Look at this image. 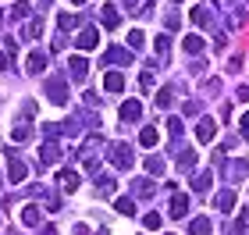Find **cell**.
I'll return each mask as SVG.
<instances>
[{"label": "cell", "mask_w": 249, "mask_h": 235, "mask_svg": "<svg viewBox=\"0 0 249 235\" xmlns=\"http://www.w3.org/2000/svg\"><path fill=\"white\" fill-rule=\"evenodd\" d=\"M110 164L121 167V171H128V167L135 164V157H132V146H128V143H114V146H110Z\"/></svg>", "instance_id": "obj_1"}, {"label": "cell", "mask_w": 249, "mask_h": 235, "mask_svg": "<svg viewBox=\"0 0 249 235\" xmlns=\"http://www.w3.org/2000/svg\"><path fill=\"white\" fill-rule=\"evenodd\" d=\"M100 146H104V139H100V136H89L86 143H82V161H86V167H89V171H96V167H100Z\"/></svg>", "instance_id": "obj_2"}, {"label": "cell", "mask_w": 249, "mask_h": 235, "mask_svg": "<svg viewBox=\"0 0 249 235\" xmlns=\"http://www.w3.org/2000/svg\"><path fill=\"white\" fill-rule=\"evenodd\" d=\"M7 153V164H11V182H25V178H29V164L25 161H21V153L18 150H4Z\"/></svg>", "instance_id": "obj_3"}, {"label": "cell", "mask_w": 249, "mask_h": 235, "mask_svg": "<svg viewBox=\"0 0 249 235\" xmlns=\"http://www.w3.org/2000/svg\"><path fill=\"white\" fill-rule=\"evenodd\" d=\"M47 96H50V104H68V86H64V78L61 75H53L50 82H47Z\"/></svg>", "instance_id": "obj_4"}, {"label": "cell", "mask_w": 249, "mask_h": 235, "mask_svg": "<svg viewBox=\"0 0 249 235\" xmlns=\"http://www.w3.org/2000/svg\"><path fill=\"white\" fill-rule=\"evenodd\" d=\"M61 157H64V150H61L57 139H47V143H43V150H39V161H43V164H57Z\"/></svg>", "instance_id": "obj_5"}, {"label": "cell", "mask_w": 249, "mask_h": 235, "mask_svg": "<svg viewBox=\"0 0 249 235\" xmlns=\"http://www.w3.org/2000/svg\"><path fill=\"white\" fill-rule=\"evenodd\" d=\"M213 136H217V121L213 118H199L196 121V139L199 143H213Z\"/></svg>", "instance_id": "obj_6"}, {"label": "cell", "mask_w": 249, "mask_h": 235, "mask_svg": "<svg viewBox=\"0 0 249 235\" xmlns=\"http://www.w3.org/2000/svg\"><path fill=\"white\" fill-rule=\"evenodd\" d=\"M221 164H224V157L217 153V167H221ZM224 171H228V178H231V182H239V178L249 171V164H246V161H228V164H224Z\"/></svg>", "instance_id": "obj_7"}, {"label": "cell", "mask_w": 249, "mask_h": 235, "mask_svg": "<svg viewBox=\"0 0 249 235\" xmlns=\"http://www.w3.org/2000/svg\"><path fill=\"white\" fill-rule=\"evenodd\" d=\"M18 217H21V225H29V228H36V225H39V221H43V210H39L36 203H25V207H21V210H18Z\"/></svg>", "instance_id": "obj_8"}, {"label": "cell", "mask_w": 249, "mask_h": 235, "mask_svg": "<svg viewBox=\"0 0 249 235\" xmlns=\"http://www.w3.org/2000/svg\"><path fill=\"white\" fill-rule=\"evenodd\" d=\"M68 72H71L75 82H86V75H89V61H86V57H71V61H68Z\"/></svg>", "instance_id": "obj_9"}, {"label": "cell", "mask_w": 249, "mask_h": 235, "mask_svg": "<svg viewBox=\"0 0 249 235\" xmlns=\"http://www.w3.org/2000/svg\"><path fill=\"white\" fill-rule=\"evenodd\" d=\"M128 61H132V54L121 50V47H107L104 50V64H128Z\"/></svg>", "instance_id": "obj_10"}, {"label": "cell", "mask_w": 249, "mask_h": 235, "mask_svg": "<svg viewBox=\"0 0 249 235\" xmlns=\"http://www.w3.org/2000/svg\"><path fill=\"white\" fill-rule=\"evenodd\" d=\"M96 43H100V32L93 25H86L82 32H78V47H82V50H96Z\"/></svg>", "instance_id": "obj_11"}, {"label": "cell", "mask_w": 249, "mask_h": 235, "mask_svg": "<svg viewBox=\"0 0 249 235\" xmlns=\"http://www.w3.org/2000/svg\"><path fill=\"white\" fill-rule=\"evenodd\" d=\"M142 118V104L139 100H124L121 104V121H139Z\"/></svg>", "instance_id": "obj_12"}, {"label": "cell", "mask_w": 249, "mask_h": 235, "mask_svg": "<svg viewBox=\"0 0 249 235\" xmlns=\"http://www.w3.org/2000/svg\"><path fill=\"white\" fill-rule=\"evenodd\" d=\"M100 21H104L107 29H118V21H121L118 7H114V4H104V7H100Z\"/></svg>", "instance_id": "obj_13"}, {"label": "cell", "mask_w": 249, "mask_h": 235, "mask_svg": "<svg viewBox=\"0 0 249 235\" xmlns=\"http://www.w3.org/2000/svg\"><path fill=\"white\" fill-rule=\"evenodd\" d=\"M104 89H107V93H121V89H124V75L121 72H107L104 75Z\"/></svg>", "instance_id": "obj_14"}, {"label": "cell", "mask_w": 249, "mask_h": 235, "mask_svg": "<svg viewBox=\"0 0 249 235\" xmlns=\"http://www.w3.org/2000/svg\"><path fill=\"white\" fill-rule=\"evenodd\" d=\"M47 64H50V57L43 50H36V54H29V72L32 75H39V72H47Z\"/></svg>", "instance_id": "obj_15"}, {"label": "cell", "mask_w": 249, "mask_h": 235, "mask_svg": "<svg viewBox=\"0 0 249 235\" xmlns=\"http://www.w3.org/2000/svg\"><path fill=\"white\" fill-rule=\"evenodd\" d=\"M182 50L189 54V57H192V54H203V36H196V32H189V36L182 39Z\"/></svg>", "instance_id": "obj_16"}, {"label": "cell", "mask_w": 249, "mask_h": 235, "mask_svg": "<svg viewBox=\"0 0 249 235\" xmlns=\"http://www.w3.org/2000/svg\"><path fill=\"white\" fill-rule=\"evenodd\" d=\"M213 207H217L221 214H224V210H231V207H235V193H231V189H224V193H217V196H213Z\"/></svg>", "instance_id": "obj_17"}, {"label": "cell", "mask_w": 249, "mask_h": 235, "mask_svg": "<svg viewBox=\"0 0 249 235\" xmlns=\"http://www.w3.org/2000/svg\"><path fill=\"white\" fill-rule=\"evenodd\" d=\"M185 210H189V196L178 193V196L171 199V210H167V214H171V217H185Z\"/></svg>", "instance_id": "obj_18"}, {"label": "cell", "mask_w": 249, "mask_h": 235, "mask_svg": "<svg viewBox=\"0 0 249 235\" xmlns=\"http://www.w3.org/2000/svg\"><path fill=\"white\" fill-rule=\"evenodd\" d=\"M57 178H61V185H64V193H75V189H78V175H75V171H68V167H64Z\"/></svg>", "instance_id": "obj_19"}, {"label": "cell", "mask_w": 249, "mask_h": 235, "mask_svg": "<svg viewBox=\"0 0 249 235\" xmlns=\"http://www.w3.org/2000/svg\"><path fill=\"white\" fill-rule=\"evenodd\" d=\"M157 139H160V132H157V128H142V132H139V143H142L146 150L157 146Z\"/></svg>", "instance_id": "obj_20"}, {"label": "cell", "mask_w": 249, "mask_h": 235, "mask_svg": "<svg viewBox=\"0 0 249 235\" xmlns=\"http://www.w3.org/2000/svg\"><path fill=\"white\" fill-rule=\"evenodd\" d=\"M132 193L135 196H153V182L150 178H139V182H132Z\"/></svg>", "instance_id": "obj_21"}, {"label": "cell", "mask_w": 249, "mask_h": 235, "mask_svg": "<svg viewBox=\"0 0 249 235\" xmlns=\"http://www.w3.org/2000/svg\"><path fill=\"white\" fill-rule=\"evenodd\" d=\"M189 232H192V235H210V217H196V221L189 225Z\"/></svg>", "instance_id": "obj_22"}, {"label": "cell", "mask_w": 249, "mask_h": 235, "mask_svg": "<svg viewBox=\"0 0 249 235\" xmlns=\"http://www.w3.org/2000/svg\"><path fill=\"white\" fill-rule=\"evenodd\" d=\"M192 21H196V25H210V21H213V18H210V7H207V4L196 7V11H192Z\"/></svg>", "instance_id": "obj_23"}, {"label": "cell", "mask_w": 249, "mask_h": 235, "mask_svg": "<svg viewBox=\"0 0 249 235\" xmlns=\"http://www.w3.org/2000/svg\"><path fill=\"white\" fill-rule=\"evenodd\" d=\"M114 210H118V214H124V217H128V214H135V203H132L128 196H121V199H114Z\"/></svg>", "instance_id": "obj_24"}, {"label": "cell", "mask_w": 249, "mask_h": 235, "mask_svg": "<svg viewBox=\"0 0 249 235\" xmlns=\"http://www.w3.org/2000/svg\"><path fill=\"white\" fill-rule=\"evenodd\" d=\"M142 47H146V36H142L139 29H132L128 32V50H142Z\"/></svg>", "instance_id": "obj_25"}, {"label": "cell", "mask_w": 249, "mask_h": 235, "mask_svg": "<svg viewBox=\"0 0 249 235\" xmlns=\"http://www.w3.org/2000/svg\"><path fill=\"white\" fill-rule=\"evenodd\" d=\"M11 18H29V0H15V7H11Z\"/></svg>", "instance_id": "obj_26"}, {"label": "cell", "mask_w": 249, "mask_h": 235, "mask_svg": "<svg viewBox=\"0 0 249 235\" xmlns=\"http://www.w3.org/2000/svg\"><path fill=\"white\" fill-rule=\"evenodd\" d=\"M32 136V128L29 125H15V128H11V139H15V143H25Z\"/></svg>", "instance_id": "obj_27"}, {"label": "cell", "mask_w": 249, "mask_h": 235, "mask_svg": "<svg viewBox=\"0 0 249 235\" xmlns=\"http://www.w3.org/2000/svg\"><path fill=\"white\" fill-rule=\"evenodd\" d=\"M192 189H196V193H207V189H210V171L196 175V182H192Z\"/></svg>", "instance_id": "obj_28"}, {"label": "cell", "mask_w": 249, "mask_h": 235, "mask_svg": "<svg viewBox=\"0 0 249 235\" xmlns=\"http://www.w3.org/2000/svg\"><path fill=\"white\" fill-rule=\"evenodd\" d=\"M178 167H182V171H189V167H196V153H192V150H185L182 157H178Z\"/></svg>", "instance_id": "obj_29"}, {"label": "cell", "mask_w": 249, "mask_h": 235, "mask_svg": "<svg viewBox=\"0 0 249 235\" xmlns=\"http://www.w3.org/2000/svg\"><path fill=\"white\" fill-rule=\"evenodd\" d=\"M146 171H150V175H160V171H164V161H160V157H146Z\"/></svg>", "instance_id": "obj_30"}, {"label": "cell", "mask_w": 249, "mask_h": 235, "mask_svg": "<svg viewBox=\"0 0 249 235\" xmlns=\"http://www.w3.org/2000/svg\"><path fill=\"white\" fill-rule=\"evenodd\" d=\"M171 100H175L171 96V86H164L160 93H157V107H171Z\"/></svg>", "instance_id": "obj_31"}, {"label": "cell", "mask_w": 249, "mask_h": 235, "mask_svg": "<svg viewBox=\"0 0 249 235\" xmlns=\"http://www.w3.org/2000/svg\"><path fill=\"white\" fill-rule=\"evenodd\" d=\"M157 54H160V57H167V54H171V39H167L164 32L157 36Z\"/></svg>", "instance_id": "obj_32"}, {"label": "cell", "mask_w": 249, "mask_h": 235, "mask_svg": "<svg viewBox=\"0 0 249 235\" xmlns=\"http://www.w3.org/2000/svg\"><path fill=\"white\" fill-rule=\"evenodd\" d=\"M43 132H47V139H61L64 125H57V121H50V125H43Z\"/></svg>", "instance_id": "obj_33"}, {"label": "cell", "mask_w": 249, "mask_h": 235, "mask_svg": "<svg viewBox=\"0 0 249 235\" xmlns=\"http://www.w3.org/2000/svg\"><path fill=\"white\" fill-rule=\"evenodd\" d=\"M57 25H61L64 32H68V29H75V25H78V15H61V18H57Z\"/></svg>", "instance_id": "obj_34"}, {"label": "cell", "mask_w": 249, "mask_h": 235, "mask_svg": "<svg viewBox=\"0 0 249 235\" xmlns=\"http://www.w3.org/2000/svg\"><path fill=\"white\" fill-rule=\"evenodd\" d=\"M142 228H150V232L160 228V214H157V210H153V214H146V217H142Z\"/></svg>", "instance_id": "obj_35"}, {"label": "cell", "mask_w": 249, "mask_h": 235, "mask_svg": "<svg viewBox=\"0 0 249 235\" xmlns=\"http://www.w3.org/2000/svg\"><path fill=\"white\" fill-rule=\"evenodd\" d=\"M39 32H43V21H39V18H36V21H29V25H25V36H29V39H36Z\"/></svg>", "instance_id": "obj_36"}, {"label": "cell", "mask_w": 249, "mask_h": 235, "mask_svg": "<svg viewBox=\"0 0 249 235\" xmlns=\"http://www.w3.org/2000/svg\"><path fill=\"white\" fill-rule=\"evenodd\" d=\"M167 132L178 139V136H182V121H178V118H167Z\"/></svg>", "instance_id": "obj_37"}, {"label": "cell", "mask_w": 249, "mask_h": 235, "mask_svg": "<svg viewBox=\"0 0 249 235\" xmlns=\"http://www.w3.org/2000/svg\"><path fill=\"white\" fill-rule=\"evenodd\" d=\"M178 21H182V18L171 11V15H164V29H178Z\"/></svg>", "instance_id": "obj_38"}, {"label": "cell", "mask_w": 249, "mask_h": 235, "mask_svg": "<svg viewBox=\"0 0 249 235\" xmlns=\"http://www.w3.org/2000/svg\"><path fill=\"white\" fill-rule=\"evenodd\" d=\"M239 132H242V139H249V110H246L242 121H239Z\"/></svg>", "instance_id": "obj_39"}, {"label": "cell", "mask_w": 249, "mask_h": 235, "mask_svg": "<svg viewBox=\"0 0 249 235\" xmlns=\"http://www.w3.org/2000/svg\"><path fill=\"white\" fill-rule=\"evenodd\" d=\"M139 86L146 89V93H150V89H153V75H142V78H139Z\"/></svg>", "instance_id": "obj_40"}, {"label": "cell", "mask_w": 249, "mask_h": 235, "mask_svg": "<svg viewBox=\"0 0 249 235\" xmlns=\"http://www.w3.org/2000/svg\"><path fill=\"white\" fill-rule=\"evenodd\" d=\"M239 100H246V104H249V86H239Z\"/></svg>", "instance_id": "obj_41"}, {"label": "cell", "mask_w": 249, "mask_h": 235, "mask_svg": "<svg viewBox=\"0 0 249 235\" xmlns=\"http://www.w3.org/2000/svg\"><path fill=\"white\" fill-rule=\"evenodd\" d=\"M75 235H89V225H75Z\"/></svg>", "instance_id": "obj_42"}, {"label": "cell", "mask_w": 249, "mask_h": 235, "mask_svg": "<svg viewBox=\"0 0 249 235\" xmlns=\"http://www.w3.org/2000/svg\"><path fill=\"white\" fill-rule=\"evenodd\" d=\"M121 4H124V7H135V4H139V0H121Z\"/></svg>", "instance_id": "obj_43"}, {"label": "cell", "mask_w": 249, "mask_h": 235, "mask_svg": "<svg viewBox=\"0 0 249 235\" xmlns=\"http://www.w3.org/2000/svg\"><path fill=\"white\" fill-rule=\"evenodd\" d=\"M50 4H53V0H39V7H50Z\"/></svg>", "instance_id": "obj_44"}, {"label": "cell", "mask_w": 249, "mask_h": 235, "mask_svg": "<svg viewBox=\"0 0 249 235\" xmlns=\"http://www.w3.org/2000/svg\"><path fill=\"white\" fill-rule=\"evenodd\" d=\"M43 235H57V232H53V228H47V232H43Z\"/></svg>", "instance_id": "obj_45"}, {"label": "cell", "mask_w": 249, "mask_h": 235, "mask_svg": "<svg viewBox=\"0 0 249 235\" xmlns=\"http://www.w3.org/2000/svg\"><path fill=\"white\" fill-rule=\"evenodd\" d=\"M0 68H7V61H4V57H0Z\"/></svg>", "instance_id": "obj_46"}, {"label": "cell", "mask_w": 249, "mask_h": 235, "mask_svg": "<svg viewBox=\"0 0 249 235\" xmlns=\"http://www.w3.org/2000/svg\"><path fill=\"white\" fill-rule=\"evenodd\" d=\"M71 4H78V7H82V0H71Z\"/></svg>", "instance_id": "obj_47"}, {"label": "cell", "mask_w": 249, "mask_h": 235, "mask_svg": "<svg viewBox=\"0 0 249 235\" xmlns=\"http://www.w3.org/2000/svg\"><path fill=\"white\" fill-rule=\"evenodd\" d=\"M0 25H4V15H0Z\"/></svg>", "instance_id": "obj_48"}, {"label": "cell", "mask_w": 249, "mask_h": 235, "mask_svg": "<svg viewBox=\"0 0 249 235\" xmlns=\"http://www.w3.org/2000/svg\"><path fill=\"white\" fill-rule=\"evenodd\" d=\"M178 4H182V0H178Z\"/></svg>", "instance_id": "obj_49"}]
</instances>
